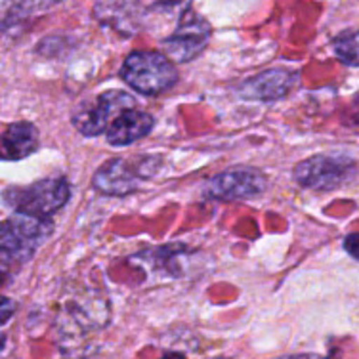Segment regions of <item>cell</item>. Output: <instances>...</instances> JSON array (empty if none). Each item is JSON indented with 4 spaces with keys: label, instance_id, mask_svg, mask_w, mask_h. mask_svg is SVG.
<instances>
[{
    "label": "cell",
    "instance_id": "obj_1",
    "mask_svg": "<svg viewBox=\"0 0 359 359\" xmlns=\"http://www.w3.org/2000/svg\"><path fill=\"white\" fill-rule=\"evenodd\" d=\"M54 231V220L42 216L14 212L2 222L0 229V256H2V277L18 269L35 256L36 249Z\"/></svg>",
    "mask_w": 359,
    "mask_h": 359
},
{
    "label": "cell",
    "instance_id": "obj_2",
    "mask_svg": "<svg viewBox=\"0 0 359 359\" xmlns=\"http://www.w3.org/2000/svg\"><path fill=\"white\" fill-rule=\"evenodd\" d=\"M123 83L144 96H159L178 83L176 63L157 50H134L121 67Z\"/></svg>",
    "mask_w": 359,
    "mask_h": 359
},
{
    "label": "cell",
    "instance_id": "obj_3",
    "mask_svg": "<svg viewBox=\"0 0 359 359\" xmlns=\"http://www.w3.org/2000/svg\"><path fill=\"white\" fill-rule=\"evenodd\" d=\"M69 199L71 186L62 176L36 180L29 186L10 187L4 194V201L14 208V212H27L42 218H52Z\"/></svg>",
    "mask_w": 359,
    "mask_h": 359
},
{
    "label": "cell",
    "instance_id": "obj_4",
    "mask_svg": "<svg viewBox=\"0 0 359 359\" xmlns=\"http://www.w3.org/2000/svg\"><path fill=\"white\" fill-rule=\"evenodd\" d=\"M128 109H138L136 97L123 90H107L76 105L71 115V123L83 136L94 138L105 134L111 121Z\"/></svg>",
    "mask_w": 359,
    "mask_h": 359
},
{
    "label": "cell",
    "instance_id": "obj_5",
    "mask_svg": "<svg viewBox=\"0 0 359 359\" xmlns=\"http://www.w3.org/2000/svg\"><path fill=\"white\" fill-rule=\"evenodd\" d=\"M353 170H355V163L350 157L319 153L300 161L292 170V178L304 189L331 191L342 186L352 176Z\"/></svg>",
    "mask_w": 359,
    "mask_h": 359
},
{
    "label": "cell",
    "instance_id": "obj_6",
    "mask_svg": "<svg viewBox=\"0 0 359 359\" xmlns=\"http://www.w3.org/2000/svg\"><path fill=\"white\" fill-rule=\"evenodd\" d=\"M268 189V178L252 166H235L216 174L207 182L203 197L208 201H247L255 199Z\"/></svg>",
    "mask_w": 359,
    "mask_h": 359
},
{
    "label": "cell",
    "instance_id": "obj_7",
    "mask_svg": "<svg viewBox=\"0 0 359 359\" xmlns=\"http://www.w3.org/2000/svg\"><path fill=\"white\" fill-rule=\"evenodd\" d=\"M210 35H212L210 23L203 15L194 12L191 4H189L187 12L180 15L176 31L170 36H166L165 42H163L165 54L172 62H191L203 50L207 48Z\"/></svg>",
    "mask_w": 359,
    "mask_h": 359
},
{
    "label": "cell",
    "instance_id": "obj_8",
    "mask_svg": "<svg viewBox=\"0 0 359 359\" xmlns=\"http://www.w3.org/2000/svg\"><path fill=\"white\" fill-rule=\"evenodd\" d=\"M140 178H144L142 166L132 165L128 159L105 161L92 176V187L107 197H125L138 189Z\"/></svg>",
    "mask_w": 359,
    "mask_h": 359
},
{
    "label": "cell",
    "instance_id": "obj_9",
    "mask_svg": "<svg viewBox=\"0 0 359 359\" xmlns=\"http://www.w3.org/2000/svg\"><path fill=\"white\" fill-rule=\"evenodd\" d=\"M298 75L285 67L266 69L247 79L239 88V96L250 102H271L289 94L297 84Z\"/></svg>",
    "mask_w": 359,
    "mask_h": 359
},
{
    "label": "cell",
    "instance_id": "obj_10",
    "mask_svg": "<svg viewBox=\"0 0 359 359\" xmlns=\"http://www.w3.org/2000/svg\"><path fill=\"white\" fill-rule=\"evenodd\" d=\"M41 147V132L29 121H14L4 126L0 138L2 161H23Z\"/></svg>",
    "mask_w": 359,
    "mask_h": 359
},
{
    "label": "cell",
    "instance_id": "obj_11",
    "mask_svg": "<svg viewBox=\"0 0 359 359\" xmlns=\"http://www.w3.org/2000/svg\"><path fill=\"white\" fill-rule=\"evenodd\" d=\"M155 126V118L142 109H128L111 121L105 132L107 144L113 147H126L147 136Z\"/></svg>",
    "mask_w": 359,
    "mask_h": 359
},
{
    "label": "cell",
    "instance_id": "obj_12",
    "mask_svg": "<svg viewBox=\"0 0 359 359\" xmlns=\"http://www.w3.org/2000/svg\"><path fill=\"white\" fill-rule=\"evenodd\" d=\"M332 48L340 62L350 67H359V29L358 31H346L337 36L332 42Z\"/></svg>",
    "mask_w": 359,
    "mask_h": 359
},
{
    "label": "cell",
    "instance_id": "obj_13",
    "mask_svg": "<svg viewBox=\"0 0 359 359\" xmlns=\"http://www.w3.org/2000/svg\"><path fill=\"white\" fill-rule=\"evenodd\" d=\"M0 302H2V304H0V321H2V325H6L8 319L14 316L15 302L12 298H8L6 294H2Z\"/></svg>",
    "mask_w": 359,
    "mask_h": 359
},
{
    "label": "cell",
    "instance_id": "obj_14",
    "mask_svg": "<svg viewBox=\"0 0 359 359\" xmlns=\"http://www.w3.org/2000/svg\"><path fill=\"white\" fill-rule=\"evenodd\" d=\"M344 250L348 255L359 260V233H350L346 235L344 239Z\"/></svg>",
    "mask_w": 359,
    "mask_h": 359
},
{
    "label": "cell",
    "instance_id": "obj_15",
    "mask_svg": "<svg viewBox=\"0 0 359 359\" xmlns=\"http://www.w3.org/2000/svg\"><path fill=\"white\" fill-rule=\"evenodd\" d=\"M279 359H325L321 355H316V353H297V355H287V358Z\"/></svg>",
    "mask_w": 359,
    "mask_h": 359
},
{
    "label": "cell",
    "instance_id": "obj_16",
    "mask_svg": "<svg viewBox=\"0 0 359 359\" xmlns=\"http://www.w3.org/2000/svg\"><path fill=\"white\" fill-rule=\"evenodd\" d=\"M163 359H186V358H184V355H182V353H178V352H168V353H165V355H163Z\"/></svg>",
    "mask_w": 359,
    "mask_h": 359
}]
</instances>
